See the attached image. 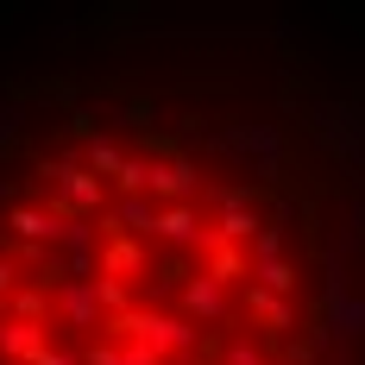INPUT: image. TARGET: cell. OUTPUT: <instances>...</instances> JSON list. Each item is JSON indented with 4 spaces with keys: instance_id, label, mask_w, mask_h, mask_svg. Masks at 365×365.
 <instances>
[{
    "instance_id": "obj_1",
    "label": "cell",
    "mask_w": 365,
    "mask_h": 365,
    "mask_svg": "<svg viewBox=\"0 0 365 365\" xmlns=\"http://www.w3.org/2000/svg\"><path fill=\"white\" fill-rule=\"evenodd\" d=\"M0 365H315L246 139L101 95L0 145Z\"/></svg>"
}]
</instances>
